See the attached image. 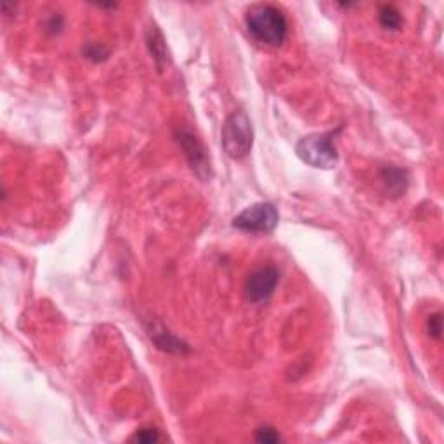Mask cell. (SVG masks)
<instances>
[{
    "instance_id": "5b68a950",
    "label": "cell",
    "mask_w": 444,
    "mask_h": 444,
    "mask_svg": "<svg viewBox=\"0 0 444 444\" xmlns=\"http://www.w3.org/2000/svg\"><path fill=\"white\" fill-rule=\"evenodd\" d=\"M279 273L276 267L264 266L252 271L245 281V299L252 304L264 302L269 299L276 290Z\"/></svg>"
},
{
    "instance_id": "ba28073f",
    "label": "cell",
    "mask_w": 444,
    "mask_h": 444,
    "mask_svg": "<svg viewBox=\"0 0 444 444\" xmlns=\"http://www.w3.org/2000/svg\"><path fill=\"white\" fill-rule=\"evenodd\" d=\"M146 44H148L149 47V52H151L153 57H155L156 61V66L162 70L163 63L168 59L167 56V45H165V40H163L162 34H160V30L156 27H151L148 30V35H146Z\"/></svg>"
},
{
    "instance_id": "30bf717a",
    "label": "cell",
    "mask_w": 444,
    "mask_h": 444,
    "mask_svg": "<svg viewBox=\"0 0 444 444\" xmlns=\"http://www.w3.org/2000/svg\"><path fill=\"white\" fill-rule=\"evenodd\" d=\"M384 184L387 186L389 193H396V195H399V193L404 191V188H406V177H404V172L396 167L385 168Z\"/></svg>"
},
{
    "instance_id": "4fadbf2b",
    "label": "cell",
    "mask_w": 444,
    "mask_h": 444,
    "mask_svg": "<svg viewBox=\"0 0 444 444\" xmlns=\"http://www.w3.org/2000/svg\"><path fill=\"white\" fill-rule=\"evenodd\" d=\"M427 330H429V335H431L432 339H436V340L441 339V333H443L441 314L436 313V314H432V316H429Z\"/></svg>"
},
{
    "instance_id": "6da1fadb",
    "label": "cell",
    "mask_w": 444,
    "mask_h": 444,
    "mask_svg": "<svg viewBox=\"0 0 444 444\" xmlns=\"http://www.w3.org/2000/svg\"><path fill=\"white\" fill-rule=\"evenodd\" d=\"M245 24L250 37L267 47H279L288 35L285 14L271 3H256L246 9Z\"/></svg>"
},
{
    "instance_id": "7a4b0ae2",
    "label": "cell",
    "mask_w": 444,
    "mask_h": 444,
    "mask_svg": "<svg viewBox=\"0 0 444 444\" xmlns=\"http://www.w3.org/2000/svg\"><path fill=\"white\" fill-rule=\"evenodd\" d=\"M253 145V127L245 111H232L222 125V148L235 160L245 158Z\"/></svg>"
},
{
    "instance_id": "9c48e42d",
    "label": "cell",
    "mask_w": 444,
    "mask_h": 444,
    "mask_svg": "<svg viewBox=\"0 0 444 444\" xmlns=\"http://www.w3.org/2000/svg\"><path fill=\"white\" fill-rule=\"evenodd\" d=\"M378 21L385 30H399L401 24H403V16L396 7L390 6V3H384L378 9Z\"/></svg>"
},
{
    "instance_id": "3957f363",
    "label": "cell",
    "mask_w": 444,
    "mask_h": 444,
    "mask_svg": "<svg viewBox=\"0 0 444 444\" xmlns=\"http://www.w3.org/2000/svg\"><path fill=\"white\" fill-rule=\"evenodd\" d=\"M297 155L307 165L314 168H333L339 162V153L330 134H311L297 145Z\"/></svg>"
},
{
    "instance_id": "8992f818",
    "label": "cell",
    "mask_w": 444,
    "mask_h": 444,
    "mask_svg": "<svg viewBox=\"0 0 444 444\" xmlns=\"http://www.w3.org/2000/svg\"><path fill=\"white\" fill-rule=\"evenodd\" d=\"M177 141L179 145H181L182 151H184L186 158H188L193 170H195L200 177H210V160L209 155H207L205 146L200 142V139L196 138V135H193L191 132L179 131Z\"/></svg>"
},
{
    "instance_id": "5bb4252c",
    "label": "cell",
    "mask_w": 444,
    "mask_h": 444,
    "mask_svg": "<svg viewBox=\"0 0 444 444\" xmlns=\"http://www.w3.org/2000/svg\"><path fill=\"white\" fill-rule=\"evenodd\" d=\"M101 45H96V44H89L87 47H85V57H89V59L92 61H103L108 57V51L106 52H101ZM105 51V49H103Z\"/></svg>"
},
{
    "instance_id": "277c9868",
    "label": "cell",
    "mask_w": 444,
    "mask_h": 444,
    "mask_svg": "<svg viewBox=\"0 0 444 444\" xmlns=\"http://www.w3.org/2000/svg\"><path fill=\"white\" fill-rule=\"evenodd\" d=\"M279 214L273 203L260 202L246 207L243 212L232 219V225L239 231L252 232V235H269L278 225Z\"/></svg>"
},
{
    "instance_id": "52a82bcc",
    "label": "cell",
    "mask_w": 444,
    "mask_h": 444,
    "mask_svg": "<svg viewBox=\"0 0 444 444\" xmlns=\"http://www.w3.org/2000/svg\"><path fill=\"white\" fill-rule=\"evenodd\" d=\"M149 336H151L153 342L158 346V349L167 350V353H174V354H184L188 353L189 347L186 346L182 340H179L174 333H170L162 325H156V327L151 328L149 332Z\"/></svg>"
},
{
    "instance_id": "8fae6325",
    "label": "cell",
    "mask_w": 444,
    "mask_h": 444,
    "mask_svg": "<svg viewBox=\"0 0 444 444\" xmlns=\"http://www.w3.org/2000/svg\"><path fill=\"white\" fill-rule=\"evenodd\" d=\"M256 439L259 443H266V444H274V443L281 441V438H279L276 429L267 427V425H264V427L257 429Z\"/></svg>"
},
{
    "instance_id": "7c38bea8",
    "label": "cell",
    "mask_w": 444,
    "mask_h": 444,
    "mask_svg": "<svg viewBox=\"0 0 444 444\" xmlns=\"http://www.w3.org/2000/svg\"><path fill=\"white\" fill-rule=\"evenodd\" d=\"M132 439H134V441H138V443L151 444V443L160 441V439H162V436H160V432L156 431V429L145 427V429H141V431L135 432V436Z\"/></svg>"
}]
</instances>
